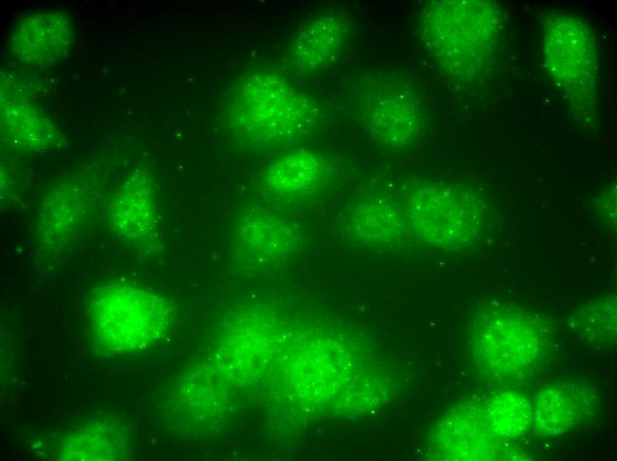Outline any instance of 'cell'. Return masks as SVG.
<instances>
[{
    "label": "cell",
    "mask_w": 617,
    "mask_h": 461,
    "mask_svg": "<svg viewBox=\"0 0 617 461\" xmlns=\"http://www.w3.org/2000/svg\"><path fill=\"white\" fill-rule=\"evenodd\" d=\"M86 315L93 340L105 351L123 354L158 339L169 324L170 309L152 293L114 281L94 288Z\"/></svg>",
    "instance_id": "1"
},
{
    "label": "cell",
    "mask_w": 617,
    "mask_h": 461,
    "mask_svg": "<svg viewBox=\"0 0 617 461\" xmlns=\"http://www.w3.org/2000/svg\"><path fill=\"white\" fill-rule=\"evenodd\" d=\"M474 339L487 377L495 384L511 386L524 380L537 365L549 332L539 316L504 307L479 315Z\"/></svg>",
    "instance_id": "2"
},
{
    "label": "cell",
    "mask_w": 617,
    "mask_h": 461,
    "mask_svg": "<svg viewBox=\"0 0 617 461\" xmlns=\"http://www.w3.org/2000/svg\"><path fill=\"white\" fill-rule=\"evenodd\" d=\"M402 205L412 237L428 245H467L478 236L482 225L479 199L453 185L418 184L410 189Z\"/></svg>",
    "instance_id": "3"
},
{
    "label": "cell",
    "mask_w": 617,
    "mask_h": 461,
    "mask_svg": "<svg viewBox=\"0 0 617 461\" xmlns=\"http://www.w3.org/2000/svg\"><path fill=\"white\" fill-rule=\"evenodd\" d=\"M479 2H440L423 17L425 40L438 60L456 72L476 67L493 45L496 20Z\"/></svg>",
    "instance_id": "4"
},
{
    "label": "cell",
    "mask_w": 617,
    "mask_h": 461,
    "mask_svg": "<svg viewBox=\"0 0 617 461\" xmlns=\"http://www.w3.org/2000/svg\"><path fill=\"white\" fill-rule=\"evenodd\" d=\"M252 83L243 88V95L237 102L239 126L245 137L261 143L290 139L303 124L302 108L297 97L278 79L265 76Z\"/></svg>",
    "instance_id": "5"
},
{
    "label": "cell",
    "mask_w": 617,
    "mask_h": 461,
    "mask_svg": "<svg viewBox=\"0 0 617 461\" xmlns=\"http://www.w3.org/2000/svg\"><path fill=\"white\" fill-rule=\"evenodd\" d=\"M546 55L553 74L572 92L591 87L596 70L592 37L583 24L561 17L548 25Z\"/></svg>",
    "instance_id": "6"
},
{
    "label": "cell",
    "mask_w": 617,
    "mask_h": 461,
    "mask_svg": "<svg viewBox=\"0 0 617 461\" xmlns=\"http://www.w3.org/2000/svg\"><path fill=\"white\" fill-rule=\"evenodd\" d=\"M11 47L22 62L45 67L64 58L72 46V27L64 12L27 15L15 26Z\"/></svg>",
    "instance_id": "7"
},
{
    "label": "cell",
    "mask_w": 617,
    "mask_h": 461,
    "mask_svg": "<svg viewBox=\"0 0 617 461\" xmlns=\"http://www.w3.org/2000/svg\"><path fill=\"white\" fill-rule=\"evenodd\" d=\"M364 118L374 137L392 148H403L418 137L421 118L411 95L402 89L387 88L371 94Z\"/></svg>",
    "instance_id": "8"
},
{
    "label": "cell",
    "mask_w": 617,
    "mask_h": 461,
    "mask_svg": "<svg viewBox=\"0 0 617 461\" xmlns=\"http://www.w3.org/2000/svg\"><path fill=\"white\" fill-rule=\"evenodd\" d=\"M348 237L370 247H394L412 237L402 205L385 197L357 203L346 221Z\"/></svg>",
    "instance_id": "9"
},
{
    "label": "cell",
    "mask_w": 617,
    "mask_h": 461,
    "mask_svg": "<svg viewBox=\"0 0 617 461\" xmlns=\"http://www.w3.org/2000/svg\"><path fill=\"white\" fill-rule=\"evenodd\" d=\"M597 405V395L583 384L566 382L551 386L537 398V426L545 434H561L590 418Z\"/></svg>",
    "instance_id": "10"
},
{
    "label": "cell",
    "mask_w": 617,
    "mask_h": 461,
    "mask_svg": "<svg viewBox=\"0 0 617 461\" xmlns=\"http://www.w3.org/2000/svg\"><path fill=\"white\" fill-rule=\"evenodd\" d=\"M348 35V24L336 14L321 15L294 35L291 54L301 72H314L332 62L341 52Z\"/></svg>",
    "instance_id": "11"
},
{
    "label": "cell",
    "mask_w": 617,
    "mask_h": 461,
    "mask_svg": "<svg viewBox=\"0 0 617 461\" xmlns=\"http://www.w3.org/2000/svg\"><path fill=\"white\" fill-rule=\"evenodd\" d=\"M111 226L129 245H138L155 230L157 215L150 188L141 181L128 182L113 198L108 208Z\"/></svg>",
    "instance_id": "12"
},
{
    "label": "cell",
    "mask_w": 617,
    "mask_h": 461,
    "mask_svg": "<svg viewBox=\"0 0 617 461\" xmlns=\"http://www.w3.org/2000/svg\"><path fill=\"white\" fill-rule=\"evenodd\" d=\"M296 230L284 220L268 215L246 216L235 235L238 253L258 260H273L298 245Z\"/></svg>",
    "instance_id": "13"
},
{
    "label": "cell",
    "mask_w": 617,
    "mask_h": 461,
    "mask_svg": "<svg viewBox=\"0 0 617 461\" xmlns=\"http://www.w3.org/2000/svg\"><path fill=\"white\" fill-rule=\"evenodd\" d=\"M329 176V167L321 155L298 152L276 160L268 169L269 188L280 195H299L323 184Z\"/></svg>",
    "instance_id": "14"
},
{
    "label": "cell",
    "mask_w": 617,
    "mask_h": 461,
    "mask_svg": "<svg viewBox=\"0 0 617 461\" xmlns=\"http://www.w3.org/2000/svg\"><path fill=\"white\" fill-rule=\"evenodd\" d=\"M83 195L56 192L43 201L38 216L41 244L48 247L66 245L73 238L86 217Z\"/></svg>",
    "instance_id": "15"
},
{
    "label": "cell",
    "mask_w": 617,
    "mask_h": 461,
    "mask_svg": "<svg viewBox=\"0 0 617 461\" xmlns=\"http://www.w3.org/2000/svg\"><path fill=\"white\" fill-rule=\"evenodd\" d=\"M574 335L587 346L608 348L616 343V297L598 298L577 311L570 321Z\"/></svg>",
    "instance_id": "16"
},
{
    "label": "cell",
    "mask_w": 617,
    "mask_h": 461,
    "mask_svg": "<svg viewBox=\"0 0 617 461\" xmlns=\"http://www.w3.org/2000/svg\"><path fill=\"white\" fill-rule=\"evenodd\" d=\"M484 414L492 429L501 437L517 438L530 426L534 412L528 400L514 392H503L485 404Z\"/></svg>",
    "instance_id": "17"
},
{
    "label": "cell",
    "mask_w": 617,
    "mask_h": 461,
    "mask_svg": "<svg viewBox=\"0 0 617 461\" xmlns=\"http://www.w3.org/2000/svg\"><path fill=\"white\" fill-rule=\"evenodd\" d=\"M17 117L4 118V132L12 144L25 150H40L55 142V132L33 111L18 107Z\"/></svg>",
    "instance_id": "18"
}]
</instances>
